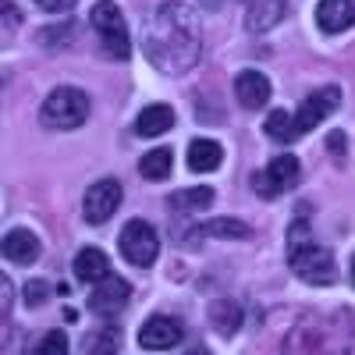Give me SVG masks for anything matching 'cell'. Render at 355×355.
Listing matches in <instances>:
<instances>
[{
    "label": "cell",
    "mask_w": 355,
    "mask_h": 355,
    "mask_svg": "<svg viewBox=\"0 0 355 355\" xmlns=\"http://www.w3.org/2000/svg\"><path fill=\"white\" fill-rule=\"evenodd\" d=\"M263 132L270 135L274 142H291V139H299V132H295V117H291L288 110H270V114H266Z\"/></svg>",
    "instance_id": "cell-20"
},
{
    "label": "cell",
    "mask_w": 355,
    "mask_h": 355,
    "mask_svg": "<svg viewBox=\"0 0 355 355\" xmlns=\"http://www.w3.org/2000/svg\"><path fill=\"white\" fill-rule=\"evenodd\" d=\"M202 28L189 4H164L146 25V57L164 75H185L199 64Z\"/></svg>",
    "instance_id": "cell-1"
},
{
    "label": "cell",
    "mask_w": 355,
    "mask_h": 355,
    "mask_svg": "<svg viewBox=\"0 0 355 355\" xmlns=\"http://www.w3.org/2000/svg\"><path fill=\"white\" fill-rule=\"evenodd\" d=\"M43 125L46 128H57V132H68V128H78L85 117H89V96L75 85H61L43 100Z\"/></svg>",
    "instance_id": "cell-3"
},
{
    "label": "cell",
    "mask_w": 355,
    "mask_h": 355,
    "mask_svg": "<svg viewBox=\"0 0 355 355\" xmlns=\"http://www.w3.org/2000/svg\"><path fill=\"white\" fill-rule=\"evenodd\" d=\"M327 146H331L334 157H345V132H331L327 135Z\"/></svg>",
    "instance_id": "cell-28"
},
{
    "label": "cell",
    "mask_w": 355,
    "mask_h": 355,
    "mask_svg": "<svg viewBox=\"0 0 355 355\" xmlns=\"http://www.w3.org/2000/svg\"><path fill=\"white\" fill-rule=\"evenodd\" d=\"M210 320H214V327H217L224 338H231L234 331H239V323H242V309L234 306V302H217V306L210 309Z\"/></svg>",
    "instance_id": "cell-21"
},
{
    "label": "cell",
    "mask_w": 355,
    "mask_h": 355,
    "mask_svg": "<svg viewBox=\"0 0 355 355\" xmlns=\"http://www.w3.org/2000/svg\"><path fill=\"white\" fill-rule=\"evenodd\" d=\"M288 263L306 284H334V256L309 239V224L288 231Z\"/></svg>",
    "instance_id": "cell-2"
},
{
    "label": "cell",
    "mask_w": 355,
    "mask_h": 355,
    "mask_svg": "<svg viewBox=\"0 0 355 355\" xmlns=\"http://www.w3.org/2000/svg\"><path fill=\"white\" fill-rule=\"evenodd\" d=\"M284 18V0H252L249 8V28L252 33H266Z\"/></svg>",
    "instance_id": "cell-18"
},
{
    "label": "cell",
    "mask_w": 355,
    "mask_h": 355,
    "mask_svg": "<svg viewBox=\"0 0 355 355\" xmlns=\"http://www.w3.org/2000/svg\"><path fill=\"white\" fill-rule=\"evenodd\" d=\"M114 348H117L114 331H100L93 338H85V355H114Z\"/></svg>",
    "instance_id": "cell-24"
},
{
    "label": "cell",
    "mask_w": 355,
    "mask_h": 355,
    "mask_svg": "<svg viewBox=\"0 0 355 355\" xmlns=\"http://www.w3.org/2000/svg\"><path fill=\"white\" fill-rule=\"evenodd\" d=\"M36 4L43 8V11H50V15H64V11H71L78 0H36Z\"/></svg>",
    "instance_id": "cell-26"
},
{
    "label": "cell",
    "mask_w": 355,
    "mask_h": 355,
    "mask_svg": "<svg viewBox=\"0 0 355 355\" xmlns=\"http://www.w3.org/2000/svg\"><path fill=\"white\" fill-rule=\"evenodd\" d=\"M178 338H182V323L171 316H150L139 331V345L150 352H164V348L178 345Z\"/></svg>",
    "instance_id": "cell-12"
},
{
    "label": "cell",
    "mask_w": 355,
    "mask_h": 355,
    "mask_svg": "<svg viewBox=\"0 0 355 355\" xmlns=\"http://www.w3.org/2000/svg\"><path fill=\"white\" fill-rule=\"evenodd\" d=\"M189 355H210V352H206V348H192Z\"/></svg>",
    "instance_id": "cell-30"
},
{
    "label": "cell",
    "mask_w": 355,
    "mask_h": 355,
    "mask_svg": "<svg viewBox=\"0 0 355 355\" xmlns=\"http://www.w3.org/2000/svg\"><path fill=\"white\" fill-rule=\"evenodd\" d=\"M4 256L11 263H18V266L33 263L40 256V239H36L33 231H25V227H15V231L4 234Z\"/></svg>",
    "instance_id": "cell-15"
},
{
    "label": "cell",
    "mask_w": 355,
    "mask_h": 355,
    "mask_svg": "<svg viewBox=\"0 0 355 355\" xmlns=\"http://www.w3.org/2000/svg\"><path fill=\"white\" fill-rule=\"evenodd\" d=\"M171 128H174V110L167 103H150V107H142V114L135 117V135H142V139L164 135Z\"/></svg>",
    "instance_id": "cell-14"
},
{
    "label": "cell",
    "mask_w": 355,
    "mask_h": 355,
    "mask_svg": "<svg viewBox=\"0 0 355 355\" xmlns=\"http://www.w3.org/2000/svg\"><path fill=\"white\" fill-rule=\"evenodd\" d=\"M121 256L132 266H150L160 256V234L146 220H128L121 231Z\"/></svg>",
    "instance_id": "cell-5"
},
{
    "label": "cell",
    "mask_w": 355,
    "mask_h": 355,
    "mask_svg": "<svg viewBox=\"0 0 355 355\" xmlns=\"http://www.w3.org/2000/svg\"><path fill=\"white\" fill-rule=\"evenodd\" d=\"M220 160H224V150H220V142H214V139H196V142L189 146V167H192L196 174L217 171Z\"/></svg>",
    "instance_id": "cell-17"
},
{
    "label": "cell",
    "mask_w": 355,
    "mask_h": 355,
    "mask_svg": "<svg viewBox=\"0 0 355 355\" xmlns=\"http://www.w3.org/2000/svg\"><path fill=\"white\" fill-rule=\"evenodd\" d=\"M132 299V288H128V281H121V277H103L96 288H93V295H89V306H93V313H100V316H117L125 309V302Z\"/></svg>",
    "instance_id": "cell-10"
},
{
    "label": "cell",
    "mask_w": 355,
    "mask_h": 355,
    "mask_svg": "<svg viewBox=\"0 0 355 355\" xmlns=\"http://www.w3.org/2000/svg\"><path fill=\"white\" fill-rule=\"evenodd\" d=\"M25 299H28V306L43 302V299H46V284H28V288H25Z\"/></svg>",
    "instance_id": "cell-27"
},
{
    "label": "cell",
    "mask_w": 355,
    "mask_h": 355,
    "mask_svg": "<svg viewBox=\"0 0 355 355\" xmlns=\"http://www.w3.org/2000/svg\"><path fill=\"white\" fill-rule=\"evenodd\" d=\"M338 107H341V89H338V85H323L320 93H309V96L302 100L299 114H295V132H299V135L313 132L320 121H327Z\"/></svg>",
    "instance_id": "cell-7"
},
{
    "label": "cell",
    "mask_w": 355,
    "mask_h": 355,
    "mask_svg": "<svg viewBox=\"0 0 355 355\" xmlns=\"http://www.w3.org/2000/svg\"><path fill=\"white\" fill-rule=\"evenodd\" d=\"M0 11H4V25H15L18 21V11H15V4H8V0H4V8H0Z\"/></svg>",
    "instance_id": "cell-29"
},
{
    "label": "cell",
    "mask_w": 355,
    "mask_h": 355,
    "mask_svg": "<svg viewBox=\"0 0 355 355\" xmlns=\"http://www.w3.org/2000/svg\"><path fill=\"white\" fill-rule=\"evenodd\" d=\"M89 21H93V28L100 33L107 57H114V61H125V57L132 53V43H128V33H125L121 8H117L114 0H100V4H93V15H89Z\"/></svg>",
    "instance_id": "cell-4"
},
{
    "label": "cell",
    "mask_w": 355,
    "mask_h": 355,
    "mask_svg": "<svg viewBox=\"0 0 355 355\" xmlns=\"http://www.w3.org/2000/svg\"><path fill=\"white\" fill-rule=\"evenodd\" d=\"M171 160H174L171 150H164V146H160V150H150V153L142 157L139 171H142L146 182H167V178H171Z\"/></svg>",
    "instance_id": "cell-19"
},
{
    "label": "cell",
    "mask_w": 355,
    "mask_h": 355,
    "mask_svg": "<svg viewBox=\"0 0 355 355\" xmlns=\"http://www.w3.org/2000/svg\"><path fill=\"white\" fill-rule=\"evenodd\" d=\"M352 284H355V256H352Z\"/></svg>",
    "instance_id": "cell-31"
},
{
    "label": "cell",
    "mask_w": 355,
    "mask_h": 355,
    "mask_svg": "<svg viewBox=\"0 0 355 355\" xmlns=\"http://www.w3.org/2000/svg\"><path fill=\"white\" fill-rule=\"evenodd\" d=\"M199 234H210V239H249V227L242 220H231V217H220V220H210V224H202Z\"/></svg>",
    "instance_id": "cell-22"
},
{
    "label": "cell",
    "mask_w": 355,
    "mask_h": 355,
    "mask_svg": "<svg viewBox=\"0 0 355 355\" xmlns=\"http://www.w3.org/2000/svg\"><path fill=\"white\" fill-rule=\"evenodd\" d=\"M174 206H185V210H206V206L214 202V189H189L182 192L178 199H171Z\"/></svg>",
    "instance_id": "cell-23"
},
{
    "label": "cell",
    "mask_w": 355,
    "mask_h": 355,
    "mask_svg": "<svg viewBox=\"0 0 355 355\" xmlns=\"http://www.w3.org/2000/svg\"><path fill=\"white\" fill-rule=\"evenodd\" d=\"M316 25L323 33H345L355 25V0H320L316 8Z\"/></svg>",
    "instance_id": "cell-13"
},
{
    "label": "cell",
    "mask_w": 355,
    "mask_h": 355,
    "mask_svg": "<svg viewBox=\"0 0 355 355\" xmlns=\"http://www.w3.org/2000/svg\"><path fill=\"white\" fill-rule=\"evenodd\" d=\"M295 182H299V160L284 153V157H274L270 164H266V171L256 178V189H259V196L274 199L284 189H291Z\"/></svg>",
    "instance_id": "cell-9"
},
{
    "label": "cell",
    "mask_w": 355,
    "mask_h": 355,
    "mask_svg": "<svg viewBox=\"0 0 355 355\" xmlns=\"http://www.w3.org/2000/svg\"><path fill=\"white\" fill-rule=\"evenodd\" d=\"M291 338L306 341L309 348H284V355H345L348 341H345V331H323V323H313L306 320L302 327H295Z\"/></svg>",
    "instance_id": "cell-6"
},
{
    "label": "cell",
    "mask_w": 355,
    "mask_h": 355,
    "mask_svg": "<svg viewBox=\"0 0 355 355\" xmlns=\"http://www.w3.org/2000/svg\"><path fill=\"white\" fill-rule=\"evenodd\" d=\"M234 96H239V103L245 110H259L266 100H270V78H266L263 71L256 68H245L234 75Z\"/></svg>",
    "instance_id": "cell-11"
},
{
    "label": "cell",
    "mask_w": 355,
    "mask_h": 355,
    "mask_svg": "<svg viewBox=\"0 0 355 355\" xmlns=\"http://www.w3.org/2000/svg\"><path fill=\"white\" fill-rule=\"evenodd\" d=\"M121 196L125 192H121V185H117L114 178H103V182L89 185V192L82 199V217L89 224H107L114 217V210L121 206Z\"/></svg>",
    "instance_id": "cell-8"
},
{
    "label": "cell",
    "mask_w": 355,
    "mask_h": 355,
    "mask_svg": "<svg viewBox=\"0 0 355 355\" xmlns=\"http://www.w3.org/2000/svg\"><path fill=\"white\" fill-rule=\"evenodd\" d=\"M107 274H110V259H107L100 249H82V252L75 256V277H78V281L100 284Z\"/></svg>",
    "instance_id": "cell-16"
},
{
    "label": "cell",
    "mask_w": 355,
    "mask_h": 355,
    "mask_svg": "<svg viewBox=\"0 0 355 355\" xmlns=\"http://www.w3.org/2000/svg\"><path fill=\"white\" fill-rule=\"evenodd\" d=\"M36 355H68V338H64L61 331H50V334L40 341Z\"/></svg>",
    "instance_id": "cell-25"
}]
</instances>
